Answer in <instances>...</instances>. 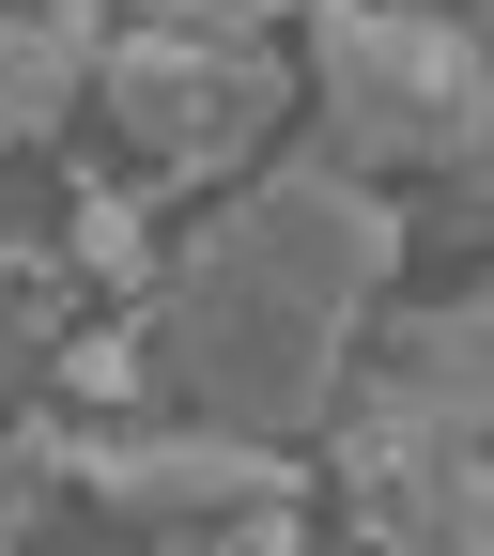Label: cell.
<instances>
[{"mask_svg":"<svg viewBox=\"0 0 494 556\" xmlns=\"http://www.w3.org/2000/svg\"><path fill=\"white\" fill-rule=\"evenodd\" d=\"M387 278H402V201L371 170H340L325 139L309 155H263V186L217 201V217L155 263V294H139L170 417L309 448L340 371H356V325L387 309Z\"/></svg>","mask_w":494,"mask_h":556,"instance_id":"cell-1","label":"cell"},{"mask_svg":"<svg viewBox=\"0 0 494 556\" xmlns=\"http://www.w3.org/2000/svg\"><path fill=\"white\" fill-rule=\"evenodd\" d=\"M309 78H325V155L340 170H479V16L433 0H309Z\"/></svg>","mask_w":494,"mask_h":556,"instance_id":"cell-2","label":"cell"},{"mask_svg":"<svg viewBox=\"0 0 494 556\" xmlns=\"http://www.w3.org/2000/svg\"><path fill=\"white\" fill-rule=\"evenodd\" d=\"M93 93L124 124L139 186H232L248 155H278V109H294V62L248 31H93Z\"/></svg>","mask_w":494,"mask_h":556,"instance_id":"cell-3","label":"cell"},{"mask_svg":"<svg viewBox=\"0 0 494 556\" xmlns=\"http://www.w3.org/2000/svg\"><path fill=\"white\" fill-rule=\"evenodd\" d=\"M62 495L124 526H217L248 495H309V464L263 433H217V417H62Z\"/></svg>","mask_w":494,"mask_h":556,"instance_id":"cell-4","label":"cell"},{"mask_svg":"<svg viewBox=\"0 0 494 556\" xmlns=\"http://www.w3.org/2000/svg\"><path fill=\"white\" fill-rule=\"evenodd\" d=\"M155 186H124V170H78V201H62V278L78 294H109V309H139L155 294Z\"/></svg>","mask_w":494,"mask_h":556,"instance_id":"cell-5","label":"cell"},{"mask_svg":"<svg viewBox=\"0 0 494 556\" xmlns=\"http://www.w3.org/2000/svg\"><path fill=\"white\" fill-rule=\"evenodd\" d=\"M93 93V31L31 16V0H0V155H31V139H62V109Z\"/></svg>","mask_w":494,"mask_h":556,"instance_id":"cell-6","label":"cell"},{"mask_svg":"<svg viewBox=\"0 0 494 556\" xmlns=\"http://www.w3.org/2000/svg\"><path fill=\"white\" fill-rule=\"evenodd\" d=\"M47 402H62V417H170L139 309H124V325H78V340H62V356H47Z\"/></svg>","mask_w":494,"mask_h":556,"instance_id":"cell-7","label":"cell"},{"mask_svg":"<svg viewBox=\"0 0 494 556\" xmlns=\"http://www.w3.org/2000/svg\"><path fill=\"white\" fill-rule=\"evenodd\" d=\"M387 371H433V387H494V309L479 294H433V309H371L356 325Z\"/></svg>","mask_w":494,"mask_h":556,"instance_id":"cell-8","label":"cell"},{"mask_svg":"<svg viewBox=\"0 0 494 556\" xmlns=\"http://www.w3.org/2000/svg\"><path fill=\"white\" fill-rule=\"evenodd\" d=\"M31 16H62V31H109V0H31Z\"/></svg>","mask_w":494,"mask_h":556,"instance_id":"cell-9","label":"cell"},{"mask_svg":"<svg viewBox=\"0 0 494 556\" xmlns=\"http://www.w3.org/2000/svg\"><path fill=\"white\" fill-rule=\"evenodd\" d=\"M0 556H31V541H16V526H0Z\"/></svg>","mask_w":494,"mask_h":556,"instance_id":"cell-10","label":"cell"}]
</instances>
